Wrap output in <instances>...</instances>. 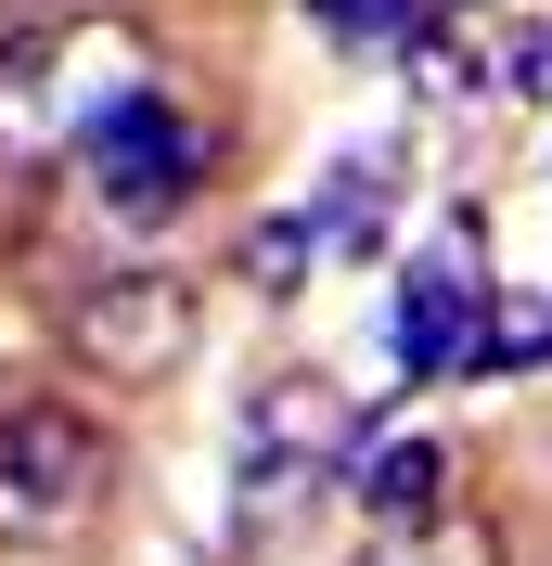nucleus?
<instances>
[{
    "instance_id": "nucleus-11",
    "label": "nucleus",
    "mask_w": 552,
    "mask_h": 566,
    "mask_svg": "<svg viewBox=\"0 0 552 566\" xmlns=\"http://www.w3.org/2000/svg\"><path fill=\"white\" fill-rule=\"evenodd\" d=\"M360 566H488V541H476V528H437V515H424V528H385Z\"/></svg>"
},
{
    "instance_id": "nucleus-10",
    "label": "nucleus",
    "mask_w": 552,
    "mask_h": 566,
    "mask_svg": "<svg viewBox=\"0 0 552 566\" xmlns=\"http://www.w3.org/2000/svg\"><path fill=\"white\" fill-rule=\"evenodd\" d=\"M309 27L335 52H399L412 27H437V0H309Z\"/></svg>"
},
{
    "instance_id": "nucleus-4",
    "label": "nucleus",
    "mask_w": 552,
    "mask_h": 566,
    "mask_svg": "<svg viewBox=\"0 0 552 566\" xmlns=\"http://www.w3.org/2000/svg\"><path fill=\"white\" fill-rule=\"evenodd\" d=\"M65 348L91 360V374H116V387H168L180 360H193V283H168V271L91 283L65 310Z\"/></svg>"
},
{
    "instance_id": "nucleus-6",
    "label": "nucleus",
    "mask_w": 552,
    "mask_h": 566,
    "mask_svg": "<svg viewBox=\"0 0 552 566\" xmlns=\"http://www.w3.org/2000/svg\"><path fill=\"white\" fill-rule=\"evenodd\" d=\"M77 155H91V193H104L116 219H180V193L206 180V129H193L168 91H129Z\"/></svg>"
},
{
    "instance_id": "nucleus-8",
    "label": "nucleus",
    "mask_w": 552,
    "mask_h": 566,
    "mask_svg": "<svg viewBox=\"0 0 552 566\" xmlns=\"http://www.w3.org/2000/svg\"><path fill=\"white\" fill-rule=\"evenodd\" d=\"M347 476H360V515H373V528H424L437 490H449V451L437 438H385V451H360Z\"/></svg>"
},
{
    "instance_id": "nucleus-3",
    "label": "nucleus",
    "mask_w": 552,
    "mask_h": 566,
    "mask_svg": "<svg viewBox=\"0 0 552 566\" xmlns=\"http://www.w3.org/2000/svg\"><path fill=\"white\" fill-rule=\"evenodd\" d=\"M104 490H116V438L77 412V399H13V412H0V541H13V554L77 541L104 515Z\"/></svg>"
},
{
    "instance_id": "nucleus-7",
    "label": "nucleus",
    "mask_w": 552,
    "mask_h": 566,
    "mask_svg": "<svg viewBox=\"0 0 552 566\" xmlns=\"http://www.w3.org/2000/svg\"><path fill=\"white\" fill-rule=\"evenodd\" d=\"M385 207H399V142H360V168H335L296 219H309V245L373 258V245H385Z\"/></svg>"
},
{
    "instance_id": "nucleus-1",
    "label": "nucleus",
    "mask_w": 552,
    "mask_h": 566,
    "mask_svg": "<svg viewBox=\"0 0 552 566\" xmlns=\"http://www.w3.org/2000/svg\"><path fill=\"white\" fill-rule=\"evenodd\" d=\"M129 91H155V39L129 13H39L0 39V168H65Z\"/></svg>"
},
{
    "instance_id": "nucleus-5",
    "label": "nucleus",
    "mask_w": 552,
    "mask_h": 566,
    "mask_svg": "<svg viewBox=\"0 0 552 566\" xmlns=\"http://www.w3.org/2000/svg\"><path fill=\"white\" fill-rule=\"evenodd\" d=\"M476 322H488V232L449 219L437 245H412L399 271V374H476Z\"/></svg>"
},
{
    "instance_id": "nucleus-2",
    "label": "nucleus",
    "mask_w": 552,
    "mask_h": 566,
    "mask_svg": "<svg viewBox=\"0 0 552 566\" xmlns=\"http://www.w3.org/2000/svg\"><path fill=\"white\" fill-rule=\"evenodd\" d=\"M360 451H373V412H360L335 374H270V387L244 399V451H232V515H244V541H283Z\"/></svg>"
},
{
    "instance_id": "nucleus-13",
    "label": "nucleus",
    "mask_w": 552,
    "mask_h": 566,
    "mask_svg": "<svg viewBox=\"0 0 552 566\" xmlns=\"http://www.w3.org/2000/svg\"><path fill=\"white\" fill-rule=\"evenodd\" d=\"M514 91H552V39H527V52H514Z\"/></svg>"
},
{
    "instance_id": "nucleus-9",
    "label": "nucleus",
    "mask_w": 552,
    "mask_h": 566,
    "mask_svg": "<svg viewBox=\"0 0 552 566\" xmlns=\"http://www.w3.org/2000/svg\"><path fill=\"white\" fill-rule=\"evenodd\" d=\"M540 360H552V296H488L476 374H540Z\"/></svg>"
},
{
    "instance_id": "nucleus-12",
    "label": "nucleus",
    "mask_w": 552,
    "mask_h": 566,
    "mask_svg": "<svg viewBox=\"0 0 552 566\" xmlns=\"http://www.w3.org/2000/svg\"><path fill=\"white\" fill-rule=\"evenodd\" d=\"M244 271H257V296H296V271H309V219H270V232L244 245Z\"/></svg>"
}]
</instances>
